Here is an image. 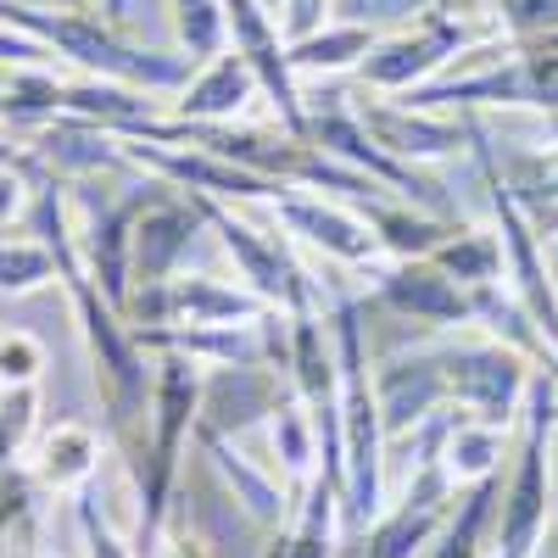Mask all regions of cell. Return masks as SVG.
Listing matches in <instances>:
<instances>
[{"mask_svg": "<svg viewBox=\"0 0 558 558\" xmlns=\"http://www.w3.org/2000/svg\"><path fill=\"white\" fill-rule=\"evenodd\" d=\"M202 223L218 229V246L235 257V274L241 286L257 291L274 313H307V286H302V268L286 257V241L268 235V229L252 218V207H235V202H213V196H191Z\"/></svg>", "mask_w": 558, "mask_h": 558, "instance_id": "obj_5", "label": "cell"}, {"mask_svg": "<svg viewBox=\"0 0 558 558\" xmlns=\"http://www.w3.org/2000/svg\"><path fill=\"white\" fill-rule=\"evenodd\" d=\"M553 447H558V380L536 375L525 413H520V441L508 458V475L497 492L492 514V558H536L553 531Z\"/></svg>", "mask_w": 558, "mask_h": 558, "instance_id": "obj_2", "label": "cell"}, {"mask_svg": "<svg viewBox=\"0 0 558 558\" xmlns=\"http://www.w3.org/2000/svg\"><path fill=\"white\" fill-rule=\"evenodd\" d=\"M263 218H274L296 246L330 257V263H347V268H368V263H386L380 252V235L368 229V218L352 207V202H336V196H318V191H302V184H286L279 196L257 202Z\"/></svg>", "mask_w": 558, "mask_h": 558, "instance_id": "obj_7", "label": "cell"}, {"mask_svg": "<svg viewBox=\"0 0 558 558\" xmlns=\"http://www.w3.org/2000/svg\"><path fill=\"white\" fill-rule=\"evenodd\" d=\"M51 173V168H17V162H0V229L12 218H23L34 207V184Z\"/></svg>", "mask_w": 558, "mask_h": 558, "instance_id": "obj_26", "label": "cell"}, {"mask_svg": "<svg viewBox=\"0 0 558 558\" xmlns=\"http://www.w3.org/2000/svg\"><path fill=\"white\" fill-rule=\"evenodd\" d=\"M39 430V391L34 386H12L0 391V475L28 452V436Z\"/></svg>", "mask_w": 558, "mask_h": 558, "instance_id": "obj_22", "label": "cell"}, {"mask_svg": "<svg viewBox=\"0 0 558 558\" xmlns=\"http://www.w3.org/2000/svg\"><path fill=\"white\" fill-rule=\"evenodd\" d=\"M375 397L386 418V441L425 430L430 418L447 413V386H441V363L436 347H408L375 363Z\"/></svg>", "mask_w": 558, "mask_h": 558, "instance_id": "obj_11", "label": "cell"}, {"mask_svg": "<svg viewBox=\"0 0 558 558\" xmlns=\"http://www.w3.org/2000/svg\"><path fill=\"white\" fill-rule=\"evenodd\" d=\"M368 218V229L380 235V252L386 257H430L441 246V235L452 223H441L436 213L413 207V202H397V196H380V202H363L357 207Z\"/></svg>", "mask_w": 558, "mask_h": 558, "instance_id": "obj_18", "label": "cell"}, {"mask_svg": "<svg viewBox=\"0 0 558 558\" xmlns=\"http://www.w3.org/2000/svg\"><path fill=\"white\" fill-rule=\"evenodd\" d=\"M202 229V213L196 202L173 191V184H162V191L140 207L134 218V246H129V291H146V286H162V279L179 274L184 252H191Z\"/></svg>", "mask_w": 558, "mask_h": 558, "instance_id": "obj_9", "label": "cell"}, {"mask_svg": "<svg viewBox=\"0 0 558 558\" xmlns=\"http://www.w3.org/2000/svg\"><path fill=\"white\" fill-rule=\"evenodd\" d=\"M0 558H39V553H28V547H0Z\"/></svg>", "mask_w": 558, "mask_h": 558, "instance_id": "obj_29", "label": "cell"}, {"mask_svg": "<svg viewBox=\"0 0 558 558\" xmlns=\"http://www.w3.org/2000/svg\"><path fill=\"white\" fill-rule=\"evenodd\" d=\"M101 463H107L101 436L89 430L84 418H62V425H51V430L34 441L28 481L39 492H78V486H89V481L101 475Z\"/></svg>", "mask_w": 558, "mask_h": 558, "instance_id": "obj_14", "label": "cell"}, {"mask_svg": "<svg viewBox=\"0 0 558 558\" xmlns=\"http://www.w3.org/2000/svg\"><path fill=\"white\" fill-rule=\"evenodd\" d=\"M436 363H441V386H447V408L452 413H470V418H486V425H520L525 413V397H531V380L547 375L536 368L525 352L502 347L497 336L486 330H452L447 341H436Z\"/></svg>", "mask_w": 558, "mask_h": 558, "instance_id": "obj_4", "label": "cell"}, {"mask_svg": "<svg viewBox=\"0 0 558 558\" xmlns=\"http://www.w3.org/2000/svg\"><path fill=\"white\" fill-rule=\"evenodd\" d=\"M286 391H291V380L279 386V368H268V363L207 368L202 375V418H196V430L241 441L252 425H263V418L286 402Z\"/></svg>", "mask_w": 558, "mask_h": 558, "instance_id": "obj_10", "label": "cell"}, {"mask_svg": "<svg viewBox=\"0 0 558 558\" xmlns=\"http://www.w3.org/2000/svg\"><path fill=\"white\" fill-rule=\"evenodd\" d=\"M330 336L341 357V397H336V430H341V525L368 531L386 514V418L375 397V363H368V341L357 307L341 302L330 313Z\"/></svg>", "mask_w": 558, "mask_h": 558, "instance_id": "obj_1", "label": "cell"}, {"mask_svg": "<svg viewBox=\"0 0 558 558\" xmlns=\"http://www.w3.org/2000/svg\"><path fill=\"white\" fill-rule=\"evenodd\" d=\"M45 363H51V352H45V341L34 330H0V391L39 386Z\"/></svg>", "mask_w": 558, "mask_h": 558, "instance_id": "obj_23", "label": "cell"}, {"mask_svg": "<svg viewBox=\"0 0 558 558\" xmlns=\"http://www.w3.org/2000/svg\"><path fill=\"white\" fill-rule=\"evenodd\" d=\"M57 279V252L45 241H7L0 235V296H34Z\"/></svg>", "mask_w": 558, "mask_h": 558, "instance_id": "obj_20", "label": "cell"}, {"mask_svg": "<svg viewBox=\"0 0 558 558\" xmlns=\"http://www.w3.org/2000/svg\"><path fill=\"white\" fill-rule=\"evenodd\" d=\"M324 23H330V0H279V28H286V39H302Z\"/></svg>", "mask_w": 558, "mask_h": 558, "instance_id": "obj_27", "label": "cell"}, {"mask_svg": "<svg viewBox=\"0 0 558 558\" xmlns=\"http://www.w3.org/2000/svg\"><path fill=\"white\" fill-rule=\"evenodd\" d=\"M514 430L508 425H486V418H470V413H441V430H436V470L447 475L452 492L463 486H481L492 475H502V458H508V441Z\"/></svg>", "mask_w": 558, "mask_h": 558, "instance_id": "obj_13", "label": "cell"}, {"mask_svg": "<svg viewBox=\"0 0 558 558\" xmlns=\"http://www.w3.org/2000/svg\"><path fill=\"white\" fill-rule=\"evenodd\" d=\"M257 101H263V84H257L252 62L241 51H223L184 78V89L168 101V118H179V123H246L257 112Z\"/></svg>", "mask_w": 558, "mask_h": 558, "instance_id": "obj_12", "label": "cell"}, {"mask_svg": "<svg viewBox=\"0 0 558 558\" xmlns=\"http://www.w3.org/2000/svg\"><path fill=\"white\" fill-rule=\"evenodd\" d=\"M430 263L458 279L463 291H481V286H502V241H497V223H452L441 246L430 252Z\"/></svg>", "mask_w": 558, "mask_h": 558, "instance_id": "obj_17", "label": "cell"}, {"mask_svg": "<svg viewBox=\"0 0 558 558\" xmlns=\"http://www.w3.org/2000/svg\"><path fill=\"white\" fill-rule=\"evenodd\" d=\"M536 558H558V547H547V542H542V553H536Z\"/></svg>", "mask_w": 558, "mask_h": 558, "instance_id": "obj_30", "label": "cell"}, {"mask_svg": "<svg viewBox=\"0 0 558 558\" xmlns=\"http://www.w3.org/2000/svg\"><path fill=\"white\" fill-rule=\"evenodd\" d=\"M441 0H330V23H352V28H368V34H391V28H408L413 17H425Z\"/></svg>", "mask_w": 558, "mask_h": 558, "instance_id": "obj_21", "label": "cell"}, {"mask_svg": "<svg viewBox=\"0 0 558 558\" xmlns=\"http://www.w3.org/2000/svg\"><path fill=\"white\" fill-rule=\"evenodd\" d=\"M486 39H502L492 0H441L425 17H413L408 28H391L375 39V51L363 57V68L352 73L363 89L375 96H408V89L441 78L463 51H475Z\"/></svg>", "mask_w": 558, "mask_h": 558, "instance_id": "obj_3", "label": "cell"}, {"mask_svg": "<svg viewBox=\"0 0 558 558\" xmlns=\"http://www.w3.org/2000/svg\"><path fill=\"white\" fill-rule=\"evenodd\" d=\"M502 39H547L558 34V0H492Z\"/></svg>", "mask_w": 558, "mask_h": 558, "instance_id": "obj_24", "label": "cell"}, {"mask_svg": "<svg viewBox=\"0 0 558 558\" xmlns=\"http://www.w3.org/2000/svg\"><path fill=\"white\" fill-rule=\"evenodd\" d=\"M375 296L397 313V318H413V324H430V330H470L475 324V302L470 291L447 279L430 257H386L380 263V279H375Z\"/></svg>", "mask_w": 558, "mask_h": 558, "instance_id": "obj_8", "label": "cell"}, {"mask_svg": "<svg viewBox=\"0 0 558 558\" xmlns=\"http://www.w3.org/2000/svg\"><path fill=\"white\" fill-rule=\"evenodd\" d=\"M78 536H84V558H140L134 547H129V536L123 531H112L107 520H101V508L96 502H78Z\"/></svg>", "mask_w": 558, "mask_h": 558, "instance_id": "obj_25", "label": "cell"}, {"mask_svg": "<svg viewBox=\"0 0 558 558\" xmlns=\"http://www.w3.org/2000/svg\"><path fill=\"white\" fill-rule=\"evenodd\" d=\"M352 112L363 134L402 168H425V162H447L458 151H470V112L408 107L402 96H375L363 84H352Z\"/></svg>", "mask_w": 558, "mask_h": 558, "instance_id": "obj_6", "label": "cell"}, {"mask_svg": "<svg viewBox=\"0 0 558 558\" xmlns=\"http://www.w3.org/2000/svg\"><path fill=\"white\" fill-rule=\"evenodd\" d=\"M96 12H101V0H96Z\"/></svg>", "mask_w": 558, "mask_h": 558, "instance_id": "obj_31", "label": "cell"}, {"mask_svg": "<svg viewBox=\"0 0 558 558\" xmlns=\"http://www.w3.org/2000/svg\"><path fill=\"white\" fill-rule=\"evenodd\" d=\"M375 51V34L368 28H352V23H324L302 39H291V73L302 84H318V78H347L363 68V57Z\"/></svg>", "mask_w": 558, "mask_h": 558, "instance_id": "obj_16", "label": "cell"}, {"mask_svg": "<svg viewBox=\"0 0 558 558\" xmlns=\"http://www.w3.org/2000/svg\"><path fill=\"white\" fill-rule=\"evenodd\" d=\"M168 28H173V51L202 68L229 51V23H223V0H168Z\"/></svg>", "mask_w": 558, "mask_h": 558, "instance_id": "obj_19", "label": "cell"}, {"mask_svg": "<svg viewBox=\"0 0 558 558\" xmlns=\"http://www.w3.org/2000/svg\"><path fill=\"white\" fill-rule=\"evenodd\" d=\"M17 7H45V12H96V0H17Z\"/></svg>", "mask_w": 558, "mask_h": 558, "instance_id": "obj_28", "label": "cell"}, {"mask_svg": "<svg viewBox=\"0 0 558 558\" xmlns=\"http://www.w3.org/2000/svg\"><path fill=\"white\" fill-rule=\"evenodd\" d=\"M263 430H268V470L279 475V486H307L318 475V418H313V408L296 391H286V402L263 418Z\"/></svg>", "mask_w": 558, "mask_h": 558, "instance_id": "obj_15", "label": "cell"}]
</instances>
